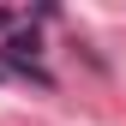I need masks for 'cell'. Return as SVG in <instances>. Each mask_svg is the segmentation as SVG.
Listing matches in <instances>:
<instances>
[{"label":"cell","mask_w":126,"mask_h":126,"mask_svg":"<svg viewBox=\"0 0 126 126\" xmlns=\"http://www.w3.org/2000/svg\"><path fill=\"white\" fill-rule=\"evenodd\" d=\"M24 18H18V12H12V6H0V30H6V36H12V30H18Z\"/></svg>","instance_id":"1"}]
</instances>
